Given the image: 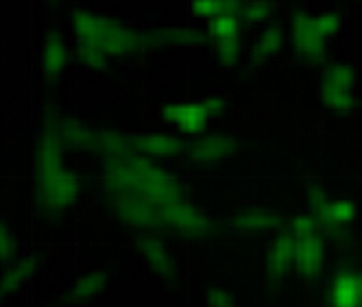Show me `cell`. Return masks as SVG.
Segmentation results:
<instances>
[{
    "label": "cell",
    "instance_id": "obj_1",
    "mask_svg": "<svg viewBox=\"0 0 362 307\" xmlns=\"http://www.w3.org/2000/svg\"><path fill=\"white\" fill-rule=\"evenodd\" d=\"M105 179L114 194H136L158 207L184 198L181 183L173 174L160 170L142 157L129 155V152L107 162Z\"/></svg>",
    "mask_w": 362,
    "mask_h": 307
},
{
    "label": "cell",
    "instance_id": "obj_2",
    "mask_svg": "<svg viewBox=\"0 0 362 307\" xmlns=\"http://www.w3.org/2000/svg\"><path fill=\"white\" fill-rule=\"evenodd\" d=\"M62 140L48 131L35 144V183L37 198L50 212H59L76 200L81 192V181L64 168Z\"/></svg>",
    "mask_w": 362,
    "mask_h": 307
},
{
    "label": "cell",
    "instance_id": "obj_3",
    "mask_svg": "<svg viewBox=\"0 0 362 307\" xmlns=\"http://www.w3.org/2000/svg\"><path fill=\"white\" fill-rule=\"evenodd\" d=\"M72 27L81 42L98 46L107 57L127 55L140 46V35L134 29H129L124 24L105 16L76 11L72 16Z\"/></svg>",
    "mask_w": 362,
    "mask_h": 307
},
{
    "label": "cell",
    "instance_id": "obj_4",
    "mask_svg": "<svg viewBox=\"0 0 362 307\" xmlns=\"http://www.w3.org/2000/svg\"><path fill=\"white\" fill-rule=\"evenodd\" d=\"M351 83H354V70L345 64L327 68L323 76L321 98L334 112H349L354 107L351 96Z\"/></svg>",
    "mask_w": 362,
    "mask_h": 307
},
{
    "label": "cell",
    "instance_id": "obj_5",
    "mask_svg": "<svg viewBox=\"0 0 362 307\" xmlns=\"http://www.w3.org/2000/svg\"><path fill=\"white\" fill-rule=\"evenodd\" d=\"M160 218H162V224H168L177 229V231L192 236V238H203L210 234V220L203 214H199L184 198L160 207Z\"/></svg>",
    "mask_w": 362,
    "mask_h": 307
},
{
    "label": "cell",
    "instance_id": "obj_6",
    "mask_svg": "<svg viewBox=\"0 0 362 307\" xmlns=\"http://www.w3.org/2000/svg\"><path fill=\"white\" fill-rule=\"evenodd\" d=\"M114 212L120 220L134 227H160V207L151 200L136 196V194H116L114 196Z\"/></svg>",
    "mask_w": 362,
    "mask_h": 307
},
{
    "label": "cell",
    "instance_id": "obj_7",
    "mask_svg": "<svg viewBox=\"0 0 362 307\" xmlns=\"http://www.w3.org/2000/svg\"><path fill=\"white\" fill-rule=\"evenodd\" d=\"M293 42L299 50V55L308 59H319L323 55V44L325 35L319 31L317 20L313 16H308L299 11L293 22Z\"/></svg>",
    "mask_w": 362,
    "mask_h": 307
},
{
    "label": "cell",
    "instance_id": "obj_8",
    "mask_svg": "<svg viewBox=\"0 0 362 307\" xmlns=\"http://www.w3.org/2000/svg\"><path fill=\"white\" fill-rule=\"evenodd\" d=\"M329 307H362V272L343 270L329 284Z\"/></svg>",
    "mask_w": 362,
    "mask_h": 307
},
{
    "label": "cell",
    "instance_id": "obj_9",
    "mask_svg": "<svg viewBox=\"0 0 362 307\" xmlns=\"http://www.w3.org/2000/svg\"><path fill=\"white\" fill-rule=\"evenodd\" d=\"M164 120L175 124L177 129L184 133L197 136L205 129V124L210 120V114L205 109L203 102H186V105H168L162 112Z\"/></svg>",
    "mask_w": 362,
    "mask_h": 307
},
{
    "label": "cell",
    "instance_id": "obj_10",
    "mask_svg": "<svg viewBox=\"0 0 362 307\" xmlns=\"http://www.w3.org/2000/svg\"><path fill=\"white\" fill-rule=\"evenodd\" d=\"M238 150V142L229 136H208L190 144V159L197 164H216Z\"/></svg>",
    "mask_w": 362,
    "mask_h": 307
},
{
    "label": "cell",
    "instance_id": "obj_11",
    "mask_svg": "<svg viewBox=\"0 0 362 307\" xmlns=\"http://www.w3.org/2000/svg\"><path fill=\"white\" fill-rule=\"evenodd\" d=\"M325 248L319 236L295 240V266L303 277H317L323 268Z\"/></svg>",
    "mask_w": 362,
    "mask_h": 307
},
{
    "label": "cell",
    "instance_id": "obj_12",
    "mask_svg": "<svg viewBox=\"0 0 362 307\" xmlns=\"http://www.w3.org/2000/svg\"><path fill=\"white\" fill-rule=\"evenodd\" d=\"M319 224H323L329 231H339V229L347 227L356 218V205L351 200H327L323 207L315 214Z\"/></svg>",
    "mask_w": 362,
    "mask_h": 307
},
{
    "label": "cell",
    "instance_id": "obj_13",
    "mask_svg": "<svg viewBox=\"0 0 362 307\" xmlns=\"http://www.w3.org/2000/svg\"><path fill=\"white\" fill-rule=\"evenodd\" d=\"M140 246V253L146 258V262L151 264V268L158 272L160 277H166V279H173L175 272H177V266L170 258V253L168 248L160 242V240H155V238H142L138 242Z\"/></svg>",
    "mask_w": 362,
    "mask_h": 307
},
{
    "label": "cell",
    "instance_id": "obj_14",
    "mask_svg": "<svg viewBox=\"0 0 362 307\" xmlns=\"http://www.w3.org/2000/svg\"><path fill=\"white\" fill-rule=\"evenodd\" d=\"M295 262V240L291 236H281L275 240V244L269 251L267 258V270L273 279H281Z\"/></svg>",
    "mask_w": 362,
    "mask_h": 307
},
{
    "label": "cell",
    "instance_id": "obj_15",
    "mask_svg": "<svg viewBox=\"0 0 362 307\" xmlns=\"http://www.w3.org/2000/svg\"><path fill=\"white\" fill-rule=\"evenodd\" d=\"M68 64V46L59 33H50L44 40V50H42V68L48 76H57L64 72Z\"/></svg>",
    "mask_w": 362,
    "mask_h": 307
},
{
    "label": "cell",
    "instance_id": "obj_16",
    "mask_svg": "<svg viewBox=\"0 0 362 307\" xmlns=\"http://www.w3.org/2000/svg\"><path fill=\"white\" fill-rule=\"evenodd\" d=\"M132 146L140 152H146V155H160V157L177 155V152H181V148H184L179 138L166 136V133H151V136L136 138Z\"/></svg>",
    "mask_w": 362,
    "mask_h": 307
},
{
    "label": "cell",
    "instance_id": "obj_17",
    "mask_svg": "<svg viewBox=\"0 0 362 307\" xmlns=\"http://www.w3.org/2000/svg\"><path fill=\"white\" fill-rule=\"evenodd\" d=\"M57 136H59L62 144H68L72 148H81V150H90L96 144V131H90L83 124L72 122V120L62 122L57 126Z\"/></svg>",
    "mask_w": 362,
    "mask_h": 307
},
{
    "label": "cell",
    "instance_id": "obj_18",
    "mask_svg": "<svg viewBox=\"0 0 362 307\" xmlns=\"http://www.w3.org/2000/svg\"><path fill=\"white\" fill-rule=\"evenodd\" d=\"M105 284H107L105 272H100V270L88 272L70 288V299L72 301H90L105 290Z\"/></svg>",
    "mask_w": 362,
    "mask_h": 307
},
{
    "label": "cell",
    "instance_id": "obj_19",
    "mask_svg": "<svg viewBox=\"0 0 362 307\" xmlns=\"http://www.w3.org/2000/svg\"><path fill=\"white\" fill-rule=\"evenodd\" d=\"M31 272H33V260L31 258L16 262L3 277H0V299L20 290V286L31 277Z\"/></svg>",
    "mask_w": 362,
    "mask_h": 307
},
{
    "label": "cell",
    "instance_id": "obj_20",
    "mask_svg": "<svg viewBox=\"0 0 362 307\" xmlns=\"http://www.w3.org/2000/svg\"><path fill=\"white\" fill-rule=\"evenodd\" d=\"M234 224L243 231H267L279 224V218L267 210H247L234 218Z\"/></svg>",
    "mask_w": 362,
    "mask_h": 307
},
{
    "label": "cell",
    "instance_id": "obj_21",
    "mask_svg": "<svg viewBox=\"0 0 362 307\" xmlns=\"http://www.w3.org/2000/svg\"><path fill=\"white\" fill-rule=\"evenodd\" d=\"M94 148H98L103 155H107L110 159H116V157L127 155L129 148H132V142L118 131H98Z\"/></svg>",
    "mask_w": 362,
    "mask_h": 307
},
{
    "label": "cell",
    "instance_id": "obj_22",
    "mask_svg": "<svg viewBox=\"0 0 362 307\" xmlns=\"http://www.w3.org/2000/svg\"><path fill=\"white\" fill-rule=\"evenodd\" d=\"M238 29H240V22H238L236 13H221L210 20L208 33L212 40H216L221 44L227 40H238Z\"/></svg>",
    "mask_w": 362,
    "mask_h": 307
},
{
    "label": "cell",
    "instance_id": "obj_23",
    "mask_svg": "<svg viewBox=\"0 0 362 307\" xmlns=\"http://www.w3.org/2000/svg\"><path fill=\"white\" fill-rule=\"evenodd\" d=\"M155 44H170V46H188V44H194V42H201V33L188 29V27H175V29H166V31H158L153 37H151Z\"/></svg>",
    "mask_w": 362,
    "mask_h": 307
},
{
    "label": "cell",
    "instance_id": "obj_24",
    "mask_svg": "<svg viewBox=\"0 0 362 307\" xmlns=\"http://www.w3.org/2000/svg\"><path fill=\"white\" fill-rule=\"evenodd\" d=\"M281 42H284L281 31H279L277 27H269V29L260 35V40H257V48H255L257 57H260V59H267V57L275 55L277 50H279V46H281Z\"/></svg>",
    "mask_w": 362,
    "mask_h": 307
},
{
    "label": "cell",
    "instance_id": "obj_25",
    "mask_svg": "<svg viewBox=\"0 0 362 307\" xmlns=\"http://www.w3.org/2000/svg\"><path fill=\"white\" fill-rule=\"evenodd\" d=\"M291 231H293V236L297 240L313 238V236L319 234V220L313 214H299V216H295V220L291 224Z\"/></svg>",
    "mask_w": 362,
    "mask_h": 307
},
{
    "label": "cell",
    "instance_id": "obj_26",
    "mask_svg": "<svg viewBox=\"0 0 362 307\" xmlns=\"http://www.w3.org/2000/svg\"><path fill=\"white\" fill-rule=\"evenodd\" d=\"M79 59H81L83 66L94 68V70H103L107 64V55L103 53L98 46L86 44V42H81V46H79Z\"/></svg>",
    "mask_w": 362,
    "mask_h": 307
},
{
    "label": "cell",
    "instance_id": "obj_27",
    "mask_svg": "<svg viewBox=\"0 0 362 307\" xmlns=\"http://www.w3.org/2000/svg\"><path fill=\"white\" fill-rule=\"evenodd\" d=\"M16 255V238L11 234V229L0 222V262H7Z\"/></svg>",
    "mask_w": 362,
    "mask_h": 307
},
{
    "label": "cell",
    "instance_id": "obj_28",
    "mask_svg": "<svg viewBox=\"0 0 362 307\" xmlns=\"http://www.w3.org/2000/svg\"><path fill=\"white\" fill-rule=\"evenodd\" d=\"M271 5L269 3H251V5H243L240 9V16L247 20V22H262L271 16Z\"/></svg>",
    "mask_w": 362,
    "mask_h": 307
},
{
    "label": "cell",
    "instance_id": "obj_29",
    "mask_svg": "<svg viewBox=\"0 0 362 307\" xmlns=\"http://www.w3.org/2000/svg\"><path fill=\"white\" fill-rule=\"evenodd\" d=\"M240 55V42L238 40H227L218 44V57L225 66H231L238 61Z\"/></svg>",
    "mask_w": 362,
    "mask_h": 307
},
{
    "label": "cell",
    "instance_id": "obj_30",
    "mask_svg": "<svg viewBox=\"0 0 362 307\" xmlns=\"http://www.w3.org/2000/svg\"><path fill=\"white\" fill-rule=\"evenodd\" d=\"M317 20V27H319V31L327 37V35H332V33H336L339 31V27H341V18L336 16V13H323V16H319V18H315Z\"/></svg>",
    "mask_w": 362,
    "mask_h": 307
},
{
    "label": "cell",
    "instance_id": "obj_31",
    "mask_svg": "<svg viewBox=\"0 0 362 307\" xmlns=\"http://www.w3.org/2000/svg\"><path fill=\"white\" fill-rule=\"evenodd\" d=\"M208 305L210 307H234V301H231V294L223 288H212L208 292Z\"/></svg>",
    "mask_w": 362,
    "mask_h": 307
},
{
    "label": "cell",
    "instance_id": "obj_32",
    "mask_svg": "<svg viewBox=\"0 0 362 307\" xmlns=\"http://www.w3.org/2000/svg\"><path fill=\"white\" fill-rule=\"evenodd\" d=\"M327 200H329V198H327V194H325L319 186H315L313 190H310V205H313L315 214L323 207V205H325Z\"/></svg>",
    "mask_w": 362,
    "mask_h": 307
},
{
    "label": "cell",
    "instance_id": "obj_33",
    "mask_svg": "<svg viewBox=\"0 0 362 307\" xmlns=\"http://www.w3.org/2000/svg\"><path fill=\"white\" fill-rule=\"evenodd\" d=\"M203 105H205V109H208L210 118H212V116H221L223 109H225L223 98H216V96H212V98H208V100H203Z\"/></svg>",
    "mask_w": 362,
    "mask_h": 307
}]
</instances>
